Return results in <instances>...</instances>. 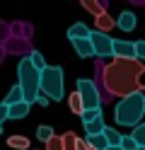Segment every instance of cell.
<instances>
[{"label":"cell","mask_w":145,"mask_h":150,"mask_svg":"<svg viewBox=\"0 0 145 150\" xmlns=\"http://www.w3.org/2000/svg\"><path fill=\"white\" fill-rule=\"evenodd\" d=\"M39 95L46 99H56V102L63 97V68L46 65L39 73Z\"/></svg>","instance_id":"cell-4"},{"label":"cell","mask_w":145,"mask_h":150,"mask_svg":"<svg viewBox=\"0 0 145 150\" xmlns=\"http://www.w3.org/2000/svg\"><path fill=\"white\" fill-rule=\"evenodd\" d=\"M131 140L135 143V148H143L145 150V124H138L131 133Z\"/></svg>","instance_id":"cell-17"},{"label":"cell","mask_w":145,"mask_h":150,"mask_svg":"<svg viewBox=\"0 0 145 150\" xmlns=\"http://www.w3.org/2000/svg\"><path fill=\"white\" fill-rule=\"evenodd\" d=\"M0 133H3V126H0Z\"/></svg>","instance_id":"cell-32"},{"label":"cell","mask_w":145,"mask_h":150,"mask_svg":"<svg viewBox=\"0 0 145 150\" xmlns=\"http://www.w3.org/2000/svg\"><path fill=\"white\" fill-rule=\"evenodd\" d=\"M29 150H36V148H29Z\"/></svg>","instance_id":"cell-33"},{"label":"cell","mask_w":145,"mask_h":150,"mask_svg":"<svg viewBox=\"0 0 145 150\" xmlns=\"http://www.w3.org/2000/svg\"><path fill=\"white\" fill-rule=\"evenodd\" d=\"M5 39H7V27L0 24V41H5Z\"/></svg>","instance_id":"cell-28"},{"label":"cell","mask_w":145,"mask_h":150,"mask_svg":"<svg viewBox=\"0 0 145 150\" xmlns=\"http://www.w3.org/2000/svg\"><path fill=\"white\" fill-rule=\"evenodd\" d=\"M19 102H24V99H22V90L15 85L12 90L7 92V97H5V102H3V104H5V107H12V104H19Z\"/></svg>","instance_id":"cell-19"},{"label":"cell","mask_w":145,"mask_h":150,"mask_svg":"<svg viewBox=\"0 0 145 150\" xmlns=\"http://www.w3.org/2000/svg\"><path fill=\"white\" fill-rule=\"evenodd\" d=\"M27 58H29V63H32L39 73H41V70L46 68V61H44V56L39 53V51H29V56H27Z\"/></svg>","instance_id":"cell-21"},{"label":"cell","mask_w":145,"mask_h":150,"mask_svg":"<svg viewBox=\"0 0 145 150\" xmlns=\"http://www.w3.org/2000/svg\"><path fill=\"white\" fill-rule=\"evenodd\" d=\"M102 136H104V140H106V145H109V148H119V143H121V133H119L116 128H109V126H104Z\"/></svg>","instance_id":"cell-14"},{"label":"cell","mask_w":145,"mask_h":150,"mask_svg":"<svg viewBox=\"0 0 145 150\" xmlns=\"http://www.w3.org/2000/svg\"><path fill=\"white\" fill-rule=\"evenodd\" d=\"M7 145L12 150H29V138L27 136H10L7 138Z\"/></svg>","instance_id":"cell-16"},{"label":"cell","mask_w":145,"mask_h":150,"mask_svg":"<svg viewBox=\"0 0 145 150\" xmlns=\"http://www.w3.org/2000/svg\"><path fill=\"white\" fill-rule=\"evenodd\" d=\"M61 145H63V150H75V145H77V133H73V131L63 133V136H61Z\"/></svg>","instance_id":"cell-20"},{"label":"cell","mask_w":145,"mask_h":150,"mask_svg":"<svg viewBox=\"0 0 145 150\" xmlns=\"http://www.w3.org/2000/svg\"><path fill=\"white\" fill-rule=\"evenodd\" d=\"M111 56H114V58H133V44L116 39L111 44Z\"/></svg>","instance_id":"cell-8"},{"label":"cell","mask_w":145,"mask_h":150,"mask_svg":"<svg viewBox=\"0 0 145 150\" xmlns=\"http://www.w3.org/2000/svg\"><path fill=\"white\" fill-rule=\"evenodd\" d=\"M85 143H87V148H92V150H106V148H109L102 133H99V136H87Z\"/></svg>","instance_id":"cell-18"},{"label":"cell","mask_w":145,"mask_h":150,"mask_svg":"<svg viewBox=\"0 0 145 150\" xmlns=\"http://www.w3.org/2000/svg\"><path fill=\"white\" fill-rule=\"evenodd\" d=\"M116 27H119L121 32H133L135 27H138V20H135V12H131V10H123L119 17H116Z\"/></svg>","instance_id":"cell-7"},{"label":"cell","mask_w":145,"mask_h":150,"mask_svg":"<svg viewBox=\"0 0 145 150\" xmlns=\"http://www.w3.org/2000/svg\"><path fill=\"white\" fill-rule=\"evenodd\" d=\"M111 44L114 39L109 34H99V32H90V46H92V56L97 58H106V56H111Z\"/></svg>","instance_id":"cell-6"},{"label":"cell","mask_w":145,"mask_h":150,"mask_svg":"<svg viewBox=\"0 0 145 150\" xmlns=\"http://www.w3.org/2000/svg\"><path fill=\"white\" fill-rule=\"evenodd\" d=\"M53 136H56V133H53V128H51V126H39V128H36V138L41 140V143H48Z\"/></svg>","instance_id":"cell-22"},{"label":"cell","mask_w":145,"mask_h":150,"mask_svg":"<svg viewBox=\"0 0 145 150\" xmlns=\"http://www.w3.org/2000/svg\"><path fill=\"white\" fill-rule=\"evenodd\" d=\"M73 49L80 58H90L92 56V46H90V39H75L73 41Z\"/></svg>","instance_id":"cell-13"},{"label":"cell","mask_w":145,"mask_h":150,"mask_svg":"<svg viewBox=\"0 0 145 150\" xmlns=\"http://www.w3.org/2000/svg\"><path fill=\"white\" fill-rule=\"evenodd\" d=\"M106 150H121V148H106Z\"/></svg>","instance_id":"cell-31"},{"label":"cell","mask_w":145,"mask_h":150,"mask_svg":"<svg viewBox=\"0 0 145 150\" xmlns=\"http://www.w3.org/2000/svg\"><path fill=\"white\" fill-rule=\"evenodd\" d=\"M82 126H85V131H87V136H99L106 124H104V116H97V119L87 121V124H82Z\"/></svg>","instance_id":"cell-12"},{"label":"cell","mask_w":145,"mask_h":150,"mask_svg":"<svg viewBox=\"0 0 145 150\" xmlns=\"http://www.w3.org/2000/svg\"><path fill=\"white\" fill-rule=\"evenodd\" d=\"M75 92H77V97H80L85 111L87 109H102V102H99V95H97V87H94L92 80L80 78L75 82Z\"/></svg>","instance_id":"cell-5"},{"label":"cell","mask_w":145,"mask_h":150,"mask_svg":"<svg viewBox=\"0 0 145 150\" xmlns=\"http://www.w3.org/2000/svg\"><path fill=\"white\" fill-rule=\"evenodd\" d=\"M46 150H63V145H61V136H53L51 140L46 143Z\"/></svg>","instance_id":"cell-26"},{"label":"cell","mask_w":145,"mask_h":150,"mask_svg":"<svg viewBox=\"0 0 145 150\" xmlns=\"http://www.w3.org/2000/svg\"><path fill=\"white\" fill-rule=\"evenodd\" d=\"M68 104H70V111L73 114H82V102H80V97H77V92H73L70 97H68Z\"/></svg>","instance_id":"cell-23"},{"label":"cell","mask_w":145,"mask_h":150,"mask_svg":"<svg viewBox=\"0 0 145 150\" xmlns=\"http://www.w3.org/2000/svg\"><path fill=\"white\" fill-rule=\"evenodd\" d=\"M87 150H92V148H87Z\"/></svg>","instance_id":"cell-34"},{"label":"cell","mask_w":145,"mask_h":150,"mask_svg":"<svg viewBox=\"0 0 145 150\" xmlns=\"http://www.w3.org/2000/svg\"><path fill=\"white\" fill-rule=\"evenodd\" d=\"M7 119V107L5 104H0V126H3V121Z\"/></svg>","instance_id":"cell-27"},{"label":"cell","mask_w":145,"mask_h":150,"mask_svg":"<svg viewBox=\"0 0 145 150\" xmlns=\"http://www.w3.org/2000/svg\"><path fill=\"white\" fill-rule=\"evenodd\" d=\"M29 107H32V104H27V102H19V104L7 107V119H12V121H17V119H24V116L29 114Z\"/></svg>","instance_id":"cell-11"},{"label":"cell","mask_w":145,"mask_h":150,"mask_svg":"<svg viewBox=\"0 0 145 150\" xmlns=\"http://www.w3.org/2000/svg\"><path fill=\"white\" fill-rule=\"evenodd\" d=\"M82 7L90 15H94V17H99L102 12H106V3H94V0H82Z\"/></svg>","instance_id":"cell-15"},{"label":"cell","mask_w":145,"mask_h":150,"mask_svg":"<svg viewBox=\"0 0 145 150\" xmlns=\"http://www.w3.org/2000/svg\"><path fill=\"white\" fill-rule=\"evenodd\" d=\"M133 58L135 61H145V41H135L133 44Z\"/></svg>","instance_id":"cell-24"},{"label":"cell","mask_w":145,"mask_h":150,"mask_svg":"<svg viewBox=\"0 0 145 150\" xmlns=\"http://www.w3.org/2000/svg\"><path fill=\"white\" fill-rule=\"evenodd\" d=\"M94 27L97 29L94 32H99V34H106V32H111L114 27H116V20L109 15V12H102L99 17H94Z\"/></svg>","instance_id":"cell-9"},{"label":"cell","mask_w":145,"mask_h":150,"mask_svg":"<svg viewBox=\"0 0 145 150\" xmlns=\"http://www.w3.org/2000/svg\"><path fill=\"white\" fill-rule=\"evenodd\" d=\"M75 150H87V143L82 138H77V145H75Z\"/></svg>","instance_id":"cell-29"},{"label":"cell","mask_w":145,"mask_h":150,"mask_svg":"<svg viewBox=\"0 0 145 150\" xmlns=\"http://www.w3.org/2000/svg\"><path fill=\"white\" fill-rule=\"evenodd\" d=\"M36 104H41V107H46V104H48V99H46V97H41V95H39V97H36Z\"/></svg>","instance_id":"cell-30"},{"label":"cell","mask_w":145,"mask_h":150,"mask_svg":"<svg viewBox=\"0 0 145 150\" xmlns=\"http://www.w3.org/2000/svg\"><path fill=\"white\" fill-rule=\"evenodd\" d=\"M145 114V95L135 92V95L123 97L114 109V121L116 126H138Z\"/></svg>","instance_id":"cell-2"},{"label":"cell","mask_w":145,"mask_h":150,"mask_svg":"<svg viewBox=\"0 0 145 150\" xmlns=\"http://www.w3.org/2000/svg\"><path fill=\"white\" fill-rule=\"evenodd\" d=\"M97 116H102V109H87V111H82V114H80L82 124H87V121H92V119H97Z\"/></svg>","instance_id":"cell-25"},{"label":"cell","mask_w":145,"mask_h":150,"mask_svg":"<svg viewBox=\"0 0 145 150\" xmlns=\"http://www.w3.org/2000/svg\"><path fill=\"white\" fill-rule=\"evenodd\" d=\"M68 39L75 41V39H90V27L85 22H75L70 29H68Z\"/></svg>","instance_id":"cell-10"},{"label":"cell","mask_w":145,"mask_h":150,"mask_svg":"<svg viewBox=\"0 0 145 150\" xmlns=\"http://www.w3.org/2000/svg\"><path fill=\"white\" fill-rule=\"evenodd\" d=\"M145 73L143 63L135 61V58H114L109 65L102 68V87L114 97H128L140 92L143 95V82H140V75Z\"/></svg>","instance_id":"cell-1"},{"label":"cell","mask_w":145,"mask_h":150,"mask_svg":"<svg viewBox=\"0 0 145 150\" xmlns=\"http://www.w3.org/2000/svg\"><path fill=\"white\" fill-rule=\"evenodd\" d=\"M17 87L22 90V99L27 102V104H34L36 97H39V70L34 68L32 63H29V58H22L17 65Z\"/></svg>","instance_id":"cell-3"}]
</instances>
